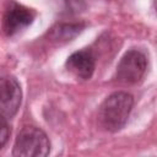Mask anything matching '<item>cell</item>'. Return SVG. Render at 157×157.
<instances>
[{
	"instance_id": "obj_1",
	"label": "cell",
	"mask_w": 157,
	"mask_h": 157,
	"mask_svg": "<svg viewBox=\"0 0 157 157\" xmlns=\"http://www.w3.org/2000/svg\"><path fill=\"white\" fill-rule=\"evenodd\" d=\"M134 105L130 93L118 91L109 94L99 105L98 120L107 131L115 132L124 128Z\"/></svg>"
},
{
	"instance_id": "obj_2",
	"label": "cell",
	"mask_w": 157,
	"mask_h": 157,
	"mask_svg": "<svg viewBox=\"0 0 157 157\" xmlns=\"http://www.w3.org/2000/svg\"><path fill=\"white\" fill-rule=\"evenodd\" d=\"M50 152V142L47 134L36 126H25L17 134L12 148V156L45 157Z\"/></svg>"
},
{
	"instance_id": "obj_3",
	"label": "cell",
	"mask_w": 157,
	"mask_h": 157,
	"mask_svg": "<svg viewBox=\"0 0 157 157\" xmlns=\"http://www.w3.org/2000/svg\"><path fill=\"white\" fill-rule=\"evenodd\" d=\"M147 69L146 55L136 49L126 52L117 65L115 78L124 85H135L141 81Z\"/></svg>"
},
{
	"instance_id": "obj_4",
	"label": "cell",
	"mask_w": 157,
	"mask_h": 157,
	"mask_svg": "<svg viewBox=\"0 0 157 157\" xmlns=\"http://www.w3.org/2000/svg\"><path fill=\"white\" fill-rule=\"evenodd\" d=\"M22 102V90L12 76H0V114L11 119Z\"/></svg>"
},
{
	"instance_id": "obj_5",
	"label": "cell",
	"mask_w": 157,
	"mask_h": 157,
	"mask_svg": "<svg viewBox=\"0 0 157 157\" xmlns=\"http://www.w3.org/2000/svg\"><path fill=\"white\" fill-rule=\"evenodd\" d=\"M34 20V12L17 2H10L2 16V31L11 37L26 29Z\"/></svg>"
},
{
	"instance_id": "obj_6",
	"label": "cell",
	"mask_w": 157,
	"mask_h": 157,
	"mask_svg": "<svg viewBox=\"0 0 157 157\" xmlns=\"http://www.w3.org/2000/svg\"><path fill=\"white\" fill-rule=\"evenodd\" d=\"M65 66L77 78L90 80L96 69V58L88 49L77 50L67 58Z\"/></svg>"
},
{
	"instance_id": "obj_7",
	"label": "cell",
	"mask_w": 157,
	"mask_h": 157,
	"mask_svg": "<svg viewBox=\"0 0 157 157\" xmlns=\"http://www.w3.org/2000/svg\"><path fill=\"white\" fill-rule=\"evenodd\" d=\"M85 26L86 25L82 22H60L49 29L48 38L53 43L64 44L77 37L83 31Z\"/></svg>"
},
{
	"instance_id": "obj_8",
	"label": "cell",
	"mask_w": 157,
	"mask_h": 157,
	"mask_svg": "<svg viewBox=\"0 0 157 157\" xmlns=\"http://www.w3.org/2000/svg\"><path fill=\"white\" fill-rule=\"evenodd\" d=\"M10 137V126L7 123V118L0 114V150L7 144Z\"/></svg>"
}]
</instances>
